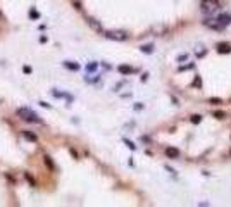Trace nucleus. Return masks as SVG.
Segmentation results:
<instances>
[{
	"label": "nucleus",
	"mask_w": 231,
	"mask_h": 207,
	"mask_svg": "<svg viewBox=\"0 0 231 207\" xmlns=\"http://www.w3.org/2000/svg\"><path fill=\"white\" fill-rule=\"evenodd\" d=\"M16 114H17V118L21 119V121L35 123V124H40V123H41V119L38 118L36 112H33L31 109H28V107H19L17 111H16Z\"/></svg>",
	"instance_id": "1"
},
{
	"label": "nucleus",
	"mask_w": 231,
	"mask_h": 207,
	"mask_svg": "<svg viewBox=\"0 0 231 207\" xmlns=\"http://www.w3.org/2000/svg\"><path fill=\"white\" fill-rule=\"evenodd\" d=\"M202 12L205 14H214L219 11V2L217 0H202Z\"/></svg>",
	"instance_id": "2"
},
{
	"label": "nucleus",
	"mask_w": 231,
	"mask_h": 207,
	"mask_svg": "<svg viewBox=\"0 0 231 207\" xmlns=\"http://www.w3.org/2000/svg\"><path fill=\"white\" fill-rule=\"evenodd\" d=\"M105 38L114 40V41H126L128 33L126 31H121V30H111V31H105Z\"/></svg>",
	"instance_id": "3"
},
{
	"label": "nucleus",
	"mask_w": 231,
	"mask_h": 207,
	"mask_svg": "<svg viewBox=\"0 0 231 207\" xmlns=\"http://www.w3.org/2000/svg\"><path fill=\"white\" fill-rule=\"evenodd\" d=\"M204 24L207 26V28H212V30H217V31H219V30H223V28H224V26L221 24V22L217 21V19H205V21H204Z\"/></svg>",
	"instance_id": "4"
},
{
	"label": "nucleus",
	"mask_w": 231,
	"mask_h": 207,
	"mask_svg": "<svg viewBox=\"0 0 231 207\" xmlns=\"http://www.w3.org/2000/svg\"><path fill=\"white\" fill-rule=\"evenodd\" d=\"M88 24H90V28H92L93 31H98V33H102V31H104L102 24L97 21V19H93V17H88Z\"/></svg>",
	"instance_id": "5"
},
{
	"label": "nucleus",
	"mask_w": 231,
	"mask_h": 207,
	"mask_svg": "<svg viewBox=\"0 0 231 207\" xmlns=\"http://www.w3.org/2000/svg\"><path fill=\"white\" fill-rule=\"evenodd\" d=\"M217 21H219L223 26H228V24L231 22V16H229V14H221L219 17H217Z\"/></svg>",
	"instance_id": "6"
},
{
	"label": "nucleus",
	"mask_w": 231,
	"mask_h": 207,
	"mask_svg": "<svg viewBox=\"0 0 231 207\" xmlns=\"http://www.w3.org/2000/svg\"><path fill=\"white\" fill-rule=\"evenodd\" d=\"M64 67H67V69H71V71H78L79 69V64L73 62V60H66V62H64Z\"/></svg>",
	"instance_id": "7"
},
{
	"label": "nucleus",
	"mask_w": 231,
	"mask_h": 207,
	"mask_svg": "<svg viewBox=\"0 0 231 207\" xmlns=\"http://www.w3.org/2000/svg\"><path fill=\"white\" fill-rule=\"evenodd\" d=\"M166 154H167L169 157H174V159H176V157H179V150H178V148H172V147L166 148Z\"/></svg>",
	"instance_id": "8"
},
{
	"label": "nucleus",
	"mask_w": 231,
	"mask_h": 207,
	"mask_svg": "<svg viewBox=\"0 0 231 207\" xmlns=\"http://www.w3.org/2000/svg\"><path fill=\"white\" fill-rule=\"evenodd\" d=\"M217 52L224 54V52H231V45L229 43H219L217 45Z\"/></svg>",
	"instance_id": "9"
},
{
	"label": "nucleus",
	"mask_w": 231,
	"mask_h": 207,
	"mask_svg": "<svg viewBox=\"0 0 231 207\" xmlns=\"http://www.w3.org/2000/svg\"><path fill=\"white\" fill-rule=\"evenodd\" d=\"M22 135H24V138H26V140H30V142H38L36 135H33L31 131H22Z\"/></svg>",
	"instance_id": "10"
},
{
	"label": "nucleus",
	"mask_w": 231,
	"mask_h": 207,
	"mask_svg": "<svg viewBox=\"0 0 231 207\" xmlns=\"http://www.w3.org/2000/svg\"><path fill=\"white\" fill-rule=\"evenodd\" d=\"M117 69H119V73H123V74H131L133 73V67H130V66H119Z\"/></svg>",
	"instance_id": "11"
},
{
	"label": "nucleus",
	"mask_w": 231,
	"mask_h": 207,
	"mask_svg": "<svg viewBox=\"0 0 231 207\" xmlns=\"http://www.w3.org/2000/svg\"><path fill=\"white\" fill-rule=\"evenodd\" d=\"M97 67H98L97 62H90L88 66H86V71H88V73H93V71H97Z\"/></svg>",
	"instance_id": "12"
},
{
	"label": "nucleus",
	"mask_w": 231,
	"mask_h": 207,
	"mask_svg": "<svg viewBox=\"0 0 231 207\" xmlns=\"http://www.w3.org/2000/svg\"><path fill=\"white\" fill-rule=\"evenodd\" d=\"M152 50H153L152 45H143L142 47V52H145V54H152Z\"/></svg>",
	"instance_id": "13"
},
{
	"label": "nucleus",
	"mask_w": 231,
	"mask_h": 207,
	"mask_svg": "<svg viewBox=\"0 0 231 207\" xmlns=\"http://www.w3.org/2000/svg\"><path fill=\"white\" fill-rule=\"evenodd\" d=\"M197 55H198V57L205 55V48H204V47H198V48H197Z\"/></svg>",
	"instance_id": "14"
},
{
	"label": "nucleus",
	"mask_w": 231,
	"mask_h": 207,
	"mask_svg": "<svg viewBox=\"0 0 231 207\" xmlns=\"http://www.w3.org/2000/svg\"><path fill=\"white\" fill-rule=\"evenodd\" d=\"M45 164H47L50 169H54V164H52V161H50V157H45Z\"/></svg>",
	"instance_id": "15"
},
{
	"label": "nucleus",
	"mask_w": 231,
	"mask_h": 207,
	"mask_svg": "<svg viewBox=\"0 0 231 207\" xmlns=\"http://www.w3.org/2000/svg\"><path fill=\"white\" fill-rule=\"evenodd\" d=\"M186 59H188L186 54H181V55H178V62H183V60H186Z\"/></svg>",
	"instance_id": "16"
},
{
	"label": "nucleus",
	"mask_w": 231,
	"mask_h": 207,
	"mask_svg": "<svg viewBox=\"0 0 231 207\" xmlns=\"http://www.w3.org/2000/svg\"><path fill=\"white\" fill-rule=\"evenodd\" d=\"M200 116H193V118H191V123H200Z\"/></svg>",
	"instance_id": "17"
},
{
	"label": "nucleus",
	"mask_w": 231,
	"mask_h": 207,
	"mask_svg": "<svg viewBox=\"0 0 231 207\" xmlns=\"http://www.w3.org/2000/svg\"><path fill=\"white\" fill-rule=\"evenodd\" d=\"M22 69H24V73H31V67H28V66H24Z\"/></svg>",
	"instance_id": "18"
},
{
	"label": "nucleus",
	"mask_w": 231,
	"mask_h": 207,
	"mask_svg": "<svg viewBox=\"0 0 231 207\" xmlns=\"http://www.w3.org/2000/svg\"><path fill=\"white\" fill-rule=\"evenodd\" d=\"M40 105H43V107H47V109H50V105L47 102H40Z\"/></svg>",
	"instance_id": "19"
}]
</instances>
